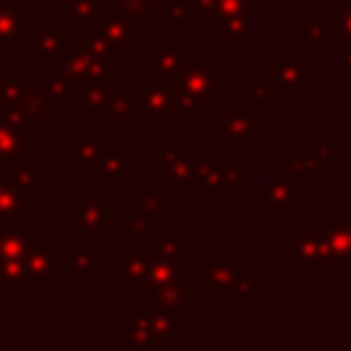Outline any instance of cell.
I'll use <instances>...</instances> for the list:
<instances>
[{
  "instance_id": "2e32d148",
  "label": "cell",
  "mask_w": 351,
  "mask_h": 351,
  "mask_svg": "<svg viewBox=\"0 0 351 351\" xmlns=\"http://www.w3.org/2000/svg\"><path fill=\"white\" fill-rule=\"evenodd\" d=\"M93 25H99V30L110 38V44H112V49L115 52H129L132 49V44L143 36V27L140 25H134L132 19H126L118 8H112V11H107L99 22H93Z\"/></svg>"
},
{
  "instance_id": "ee69618b",
  "label": "cell",
  "mask_w": 351,
  "mask_h": 351,
  "mask_svg": "<svg viewBox=\"0 0 351 351\" xmlns=\"http://www.w3.org/2000/svg\"><path fill=\"white\" fill-rule=\"evenodd\" d=\"M291 165L307 178V176H315V178H324V176H329V165H324L313 151H304V154H296V156H291Z\"/></svg>"
},
{
  "instance_id": "f35d334b",
  "label": "cell",
  "mask_w": 351,
  "mask_h": 351,
  "mask_svg": "<svg viewBox=\"0 0 351 351\" xmlns=\"http://www.w3.org/2000/svg\"><path fill=\"white\" fill-rule=\"evenodd\" d=\"M77 41H80V44H82L93 58H99V60H104V58H118V52L112 49L110 38L99 30V25L77 27Z\"/></svg>"
},
{
  "instance_id": "6da1fadb",
  "label": "cell",
  "mask_w": 351,
  "mask_h": 351,
  "mask_svg": "<svg viewBox=\"0 0 351 351\" xmlns=\"http://www.w3.org/2000/svg\"><path fill=\"white\" fill-rule=\"evenodd\" d=\"M228 85L230 77L219 74L217 66L208 63L200 49H184L181 71L173 80V112L200 115L211 101H217L219 90Z\"/></svg>"
},
{
  "instance_id": "ffe728a7",
  "label": "cell",
  "mask_w": 351,
  "mask_h": 351,
  "mask_svg": "<svg viewBox=\"0 0 351 351\" xmlns=\"http://www.w3.org/2000/svg\"><path fill=\"white\" fill-rule=\"evenodd\" d=\"M112 228L121 241H154L156 239V217H148L132 208L118 211V219Z\"/></svg>"
},
{
  "instance_id": "d6986e66",
  "label": "cell",
  "mask_w": 351,
  "mask_h": 351,
  "mask_svg": "<svg viewBox=\"0 0 351 351\" xmlns=\"http://www.w3.org/2000/svg\"><path fill=\"white\" fill-rule=\"evenodd\" d=\"M324 236L332 252L337 255V261L343 266L351 263V211H329Z\"/></svg>"
},
{
  "instance_id": "9a60e30c",
  "label": "cell",
  "mask_w": 351,
  "mask_h": 351,
  "mask_svg": "<svg viewBox=\"0 0 351 351\" xmlns=\"http://www.w3.org/2000/svg\"><path fill=\"white\" fill-rule=\"evenodd\" d=\"M38 80H41V90H44V93L60 107V112L66 115V112H69V104L77 101L80 85L66 74V69H63L60 63H47V66H41Z\"/></svg>"
},
{
  "instance_id": "9c48e42d",
  "label": "cell",
  "mask_w": 351,
  "mask_h": 351,
  "mask_svg": "<svg viewBox=\"0 0 351 351\" xmlns=\"http://www.w3.org/2000/svg\"><path fill=\"white\" fill-rule=\"evenodd\" d=\"M184 63V47L178 38H156L151 49L140 55L143 80H167L173 82Z\"/></svg>"
},
{
  "instance_id": "7bdbcfd3",
  "label": "cell",
  "mask_w": 351,
  "mask_h": 351,
  "mask_svg": "<svg viewBox=\"0 0 351 351\" xmlns=\"http://www.w3.org/2000/svg\"><path fill=\"white\" fill-rule=\"evenodd\" d=\"M255 296V277H236L233 282H228L225 288L217 291V299L219 302H244V299H252Z\"/></svg>"
},
{
  "instance_id": "e0dca14e",
  "label": "cell",
  "mask_w": 351,
  "mask_h": 351,
  "mask_svg": "<svg viewBox=\"0 0 351 351\" xmlns=\"http://www.w3.org/2000/svg\"><path fill=\"white\" fill-rule=\"evenodd\" d=\"M115 335H118L121 340H126L134 351H140V348H167V340L159 337V335L151 329L145 310L132 313V315L126 318V324H118Z\"/></svg>"
},
{
  "instance_id": "f6af8a7d",
  "label": "cell",
  "mask_w": 351,
  "mask_h": 351,
  "mask_svg": "<svg viewBox=\"0 0 351 351\" xmlns=\"http://www.w3.org/2000/svg\"><path fill=\"white\" fill-rule=\"evenodd\" d=\"M313 154H315L324 165L335 167V165L343 162V140H340V137H326V140H321V143L313 148Z\"/></svg>"
},
{
  "instance_id": "7c38bea8",
  "label": "cell",
  "mask_w": 351,
  "mask_h": 351,
  "mask_svg": "<svg viewBox=\"0 0 351 351\" xmlns=\"http://www.w3.org/2000/svg\"><path fill=\"white\" fill-rule=\"evenodd\" d=\"M30 192L8 178H0V228H27L30 222Z\"/></svg>"
},
{
  "instance_id": "1f68e13d",
  "label": "cell",
  "mask_w": 351,
  "mask_h": 351,
  "mask_svg": "<svg viewBox=\"0 0 351 351\" xmlns=\"http://www.w3.org/2000/svg\"><path fill=\"white\" fill-rule=\"evenodd\" d=\"M239 274H241V271H239V266L230 261V255H228L225 250H219V252H217V261H214V263H206V269H203V282H206L208 288L219 291V288H225L228 282H233Z\"/></svg>"
},
{
  "instance_id": "f907efd6",
  "label": "cell",
  "mask_w": 351,
  "mask_h": 351,
  "mask_svg": "<svg viewBox=\"0 0 351 351\" xmlns=\"http://www.w3.org/2000/svg\"><path fill=\"white\" fill-rule=\"evenodd\" d=\"M154 154H156V162H165L176 154H181V140L178 137H156L154 140Z\"/></svg>"
},
{
  "instance_id": "ac0fdd59",
  "label": "cell",
  "mask_w": 351,
  "mask_h": 351,
  "mask_svg": "<svg viewBox=\"0 0 351 351\" xmlns=\"http://www.w3.org/2000/svg\"><path fill=\"white\" fill-rule=\"evenodd\" d=\"M107 129H126L137 118V88L132 90H112L101 110Z\"/></svg>"
},
{
  "instance_id": "ba28073f",
  "label": "cell",
  "mask_w": 351,
  "mask_h": 351,
  "mask_svg": "<svg viewBox=\"0 0 351 351\" xmlns=\"http://www.w3.org/2000/svg\"><path fill=\"white\" fill-rule=\"evenodd\" d=\"M173 115V82L143 80L137 88V118L148 129H165Z\"/></svg>"
},
{
  "instance_id": "30bf717a",
  "label": "cell",
  "mask_w": 351,
  "mask_h": 351,
  "mask_svg": "<svg viewBox=\"0 0 351 351\" xmlns=\"http://www.w3.org/2000/svg\"><path fill=\"white\" fill-rule=\"evenodd\" d=\"M25 41H27V55L36 66L58 63L63 58L66 41H69V25H55V27L30 25Z\"/></svg>"
},
{
  "instance_id": "d590c367",
  "label": "cell",
  "mask_w": 351,
  "mask_h": 351,
  "mask_svg": "<svg viewBox=\"0 0 351 351\" xmlns=\"http://www.w3.org/2000/svg\"><path fill=\"white\" fill-rule=\"evenodd\" d=\"M165 206H167V192L165 189H140V186L129 189V208L132 211L159 217L165 211Z\"/></svg>"
},
{
  "instance_id": "4fadbf2b",
  "label": "cell",
  "mask_w": 351,
  "mask_h": 351,
  "mask_svg": "<svg viewBox=\"0 0 351 351\" xmlns=\"http://www.w3.org/2000/svg\"><path fill=\"white\" fill-rule=\"evenodd\" d=\"M30 5L27 0L11 3V5H0V52H14L30 27Z\"/></svg>"
},
{
  "instance_id": "4dcf8cb0",
  "label": "cell",
  "mask_w": 351,
  "mask_h": 351,
  "mask_svg": "<svg viewBox=\"0 0 351 351\" xmlns=\"http://www.w3.org/2000/svg\"><path fill=\"white\" fill-rule=\"evenodd\" d=\"M129 165H132V154L118 148V151H104L101 156V165H99V173L101 181H104V189H112L121 184V178H126L129 173Z\"/></svg>"
},
{
  "instance_id": "484cf974",
  "label": "cell",
  "mask_w": 351,
  "mask_h": 351,
  "mask_svg": "<svg viewBox=\"0 0 351 351\" xmlns=\"http://www.w3.org/2000/svg\"><path fill=\"white\" fill-rule=\"evenodd\" d=\"M115 5H118V0H66V25L74 30L93 25Z\"/></svg>"
},
{
  "instance_id": "5b68a950",
  "label": "cell",
  "mask_w": 351,
  "mask_h": 351,
  "mask_svg": "<svg viewBox=\"0 0 351 351\" xmlns=\"http://www.w3.org/2000/svg\"><path fill=\"white\" fill-rule=\"evenodd\" d=\"M217 140L228 143L230 151H252L255 148V104L250 99H236L225 112L214 121Z\"/></svg>"
},
{
  "instance_id": "83f0119b",
  "label": "cell",
  "mask_w": 351,
  "mask_h": 351,
  "mask_svg": "<svg viewBox=\"0 0 351 351\" xmlns=\"http://www.w3.org/2000/svg\"><path fill=\"white\" fill-rule=\"evenodd\" d=\"M252 195H255V200H258V203H263V206H266V211H269V214H291V208L299 203V200H296V195L291 192V186H285L277 176H274L266 186H258Z\"/></svg>"
},
{
  "instance_id": "e575fe53",
  "label": "cell",
  "mask_w": 351,
  "mask_h": 351,
  "mask_svg": "<svg viewBox=\"0 0 351 351\" xmlns=\"http://www.w3.org/2000/svg\"><path fill=\"white\" fill-rule=\"evenodd\" d=\"M154 173L159 178H165V186L167 189H181V186H189V162L184 154H176L165 162H156L154 165Z\"/></svg>"
},
{
  "instance_id": "d4e9b609",
  "label": "cell",
  "mask_w": 351,
  "mask_h": 351,
  "mask_svg": "<svg viewBox=\"0 0 351 351\" xmlns=\"http://www.w3.org/2000/svg\"><path fill=\"white\" fill-rule=\"evenodd\" d=\"M214 30H217V38L222 44H228V49H233V52H241L244 44L255 41L252 16H222Z\"/></svg>"
},
{
  "instance_id": "cb8c5ba5",
  "label": "cell",
  "mask_w": 351,
  "mask_h": 351,
  "mask_svg": "<svg viewBox=\"0 0 351 351\" xmlns=\"http://www.w3.org/2000/svg\"><path fill=\"white\" fill-rule=\"evenodd\" d=\"M96 60H99V58H93V55L77 41V36H74V38L66 41L63 58H60L58 63L66 69V74H69L77 85H82L85 80H90V74H93V69H96Z\"/></svg>"
},
{
  "instance_id": "c3c4849f",
  "label": "cell",
  "mask_w": 351,
  "mask_h": 351,
  "mask_svg": "<svg viewBox=\"0 0 351 351\" xmlns=\"http://www.w3.org/2000/svg\"><path fill=\"white\" fill-rule=\"evenodd\" d=\"M244 99H250L252 104H269V101H271L269 82H266V77H263V74H258V77L252 80V85H250V88H244Z\"/></svg>"
},
{
  "instance_id": "836d02e7",
  "label": "cell",
  "mask_w": 351,
  "mask_h": 351,
  "mask_svg": "<svg viewBox=\"0 0 351 351\" xmlns=\"http://www.w3.org/2000/svg\"><path fill=\"white\" fill-rule=\"evenodd\" d=\"M36 85V77L30 74H19V77H3L0 82V112L8 110V107H19L27 93L33 90Z\"/></svg>"
},
{
  "instance_id": "bcb514c9",
  "label": "cell",
  "mask_w": 351,
  "mask_h": 351,
  "mask_svg": "<svg viewBox=\"0 0 351 351\" xmlns=\"http://www.w3.org/2000/svg\"><path fill=\"white\" fill-rule=\"evenodd\" d=\"M277 178H280L285 186H291V192L296 195L299 203L304 200V176H302L291 162H282V165L277 167Z\"/></svg>"
},
{
  "instance_id": "7dc6e473",
  "label": "cell",
  "mask_w": 351,
  "mask_h": 351,
  "mask_svg": "<svg viewBox=\"0 0 351 351\" xmlns=\"http://www.w3.org/2000/svg\"><path fill=\"white\" fill-rule=\"evenodd\" d=\"M189 3H192V11H195V16H200L206 27H217V22L222 19V11H219V0H189Z\"/></svg>"
},
{
  "instance_id": "681fc988",
  "label": "cell",
  "mask_w": 351,
  "mask_h": 351,
  "mask_svg": "<svg viewBox=\"0 0 351 351\" xmlns=\"http://www.w3.org/2000/svg\"><path fill=\"white\" fill-rule=\"evenodd\" d=\"M222 16H252L255 0H219Z\"/></svg>"
},
{
  "instance_id": "8992f818",
  "label": "cell",
  "mask_w": 351,
  "mask_h": 351,
  "mask_svg": "<svg viewBox=\"0 0 351 351\" xmlns=\"http://www.w3.org/2000/svg\"><path fill=\"white\" fill-rule=\"evenodd\" d=\"M140 302L143 307H165V310H173L176 315L178 313H192V266L189 263H181L178 271L162 282H154V285H143L140 288Z\"/></svg>"
},
{
  "instance_id": "d6a6232c",
  "label": "cell",
  "mask_w": 351,
  "mask_h": 351,
  "mask_svg": "<svg viewBox=\"0 0 351 351\" xmlns=\"http://www.w3.org/2000/svg\"><path fill=\"white\" fill-rule=\"evenodd\" d=\"M192 239H186V236H181V230H178V225H167L165 228V236L159 239V241H154V255H159V258H170V261H181V255H186V252H192Z\"/></svg>"
},
{
  "instance_id": "8fae6325",
  "label": "cell",
  "mask_w": 351,
  "mask_h": 351,
  "mask_svg": "<svg viewBox=\"0 0 351 351\" xmlns=\"http://www.w3.org/2000/svg\"><path fill=\"white\" fill-rule=\"evenodd\" d=\"M101 156H104L101 140L90 126H80L77 134L66 140V162L74 165L80 176H96Z\"/></svg>"
},
{
  "instance_id": "277c9868",
  "label": "cell",
  "mask_w": 351,
  "mask_h": 351,
  "mask_svg": "<svg viewBox=\"0 0 351 351\" xmlns=\"http://www.w3.org/2000/svg\"><path fill=\"white\" fill-rule=\"evenodd\" d=\"M266 82L271 101H302L304 99V82L315 77V66L304 60V52L282 49L277 60L266 66Z\"/></svg>"
},
{
  "instance_id": "7a4b0ae2",
  "label": "cell",
  "mask_w": 351,
  "mask_h": 351,
  "mask_svg": "<svg viewBox=\"0 0 351 351\" xmlns=\"http://www.w3.org/2000/svg\"><path fill=\"white\" fill-rule=\"evenodd\" d=\"M118 219V206L107 197V189L82 186L74 200L66 203V225L77 228L80 241H101Z\"/></svg>"
},
{
  "instance_id": "816d5d0a",
  "label": "cell",
  "mask_w": 351,
  "mask_h": 351,
  "mask_svg": "<svg viewBox=\"0 0 351 351\" xmlns=\"http://www.w3.org/2000/svg\"><path fill=\"white\" fill-rule=\"evenodd\" d=\"M340 74L351 77V38L340 41Z\"/></svg>"
},
{
  "instance_id": "db71d44e",
  "label": "cell",
  "mask_w": 351,
  "mask_h": 351,
  "mask_svg": "<svg viewBox=\"0 0 351 351\" xmlns=\"http://www.w3.org/2000/svg\"><path fill=\"white\" fill-rule=\"evenodd\" d=\"M3 77H5V71H3V66H0V82H3Z\"/></svg>"
},
{
  "instance_id": "74e56055",
  "label": "cell",
  "mask_w": 351,
  "mask_h": 351,
  "mask_svg": "<svg viewBox=\"0 0 351 351\" xmlns=\"http://www.w3.org/2000/svg\"><path fill=\"white\" fill-rule=\"evenodd\" d=\"M326 22H329L332 41H348L351 38V0H329Z\"/></svg>"
},
{
  "instance_id": "52a82bcc",
  "label": "cell",
  "mask_w": 351,
  "mask_h": 351,
  "mask_svg": "<svg viewBox=\"0 0 351 351\" xmlns=\"http://www.w3.org/2000/svg\"><path fill=\"white\" fill-rule=\"evenodd\" d=\"M63 258L66 252L58 250L52 239H36L27 255L22 258L25 288H52L55 277H63Z\"/></svg>"
},
{
  "instance_id": "603a6c76",
  "label": "cell",
  "mask_w": 351,
  "mask_h": 351,
  "mask_svg": "<svg viewBox=\"0 0 351 351\" xmlns=\"http://www.w3.org/2000/svg\"><path fill=\"white\" fill-rule=\"evenodd\" d=\"M30 151V137L22 126H16L5 112H0V165L25 159Z\"/></svg>"
},
{
  "instance_id": "44dd1931",
  "label": "cell",
  "mask_w": 351,
  "mask_h": 351,
  "mask_svg": "<svg viewBox=\"0 0 351 351\" xmlns=\"http://www.w3.org/2000/svg\"><path fill=\"white\" fill-rule=\"evenodd\" d=\"M115 88H118V82H112V80H101V77L85 80V82L80 85V90H77V101H74V104H77V112H80V115H96V112H101L107 96H110Z\"/></svg>"
},
{
  "instance_id": "5bb4252c",
  "label": "cell",
  "mask_w": 351,
  "mask_h": 351,
  "mask_svg": "<svg viewBox=\"0 0 351 351\" xmlns=\"http://www.w3.org/2000/svg\"><path fill=\"white\" fill-rule=\"evenodd\" d=\"M154 263V252H134V250H121L115 255V285L129 291V288H143L148 282Z\"/></svg>"
},
{
  "instance_id": "f5cc1de1",
  "label": "cell",
  "mask_w": 351,
  "mask_h": 351,
  "mask_svg": "<svg viewBox=\"0 0 351 351\" xmlns=\"http://www.w3.org/2000/svg\"><path fill=\"white\" fill-rule=\"evenodd\" d=\"M340 197L351 203V176H346V178L340 181Z\"/></svg>"
},
{
  "instance_id": "3957f363",
  "label": "cell",
  "mask_w": 351,
  "mask_h": 351,
  "mask_svg": "<svg viewBox=\"0 0 351 351\" xmlns=\"http://www.w3.org/2000/svg\"><path fill=\"white\" fill-rule=\"evenodd\" d=\"M291 252L307 277H337L343 263L332 252L324 236V225H293L291 228Z\"/></svg>"
},
{
  "instance_id": "b9f144b4",
  "label": "cell",
  "mask_w": 351,
  "mask_h": 351,
  "mask_svg": "<svg viewBox=\"0 0 351 351\" xmlns=\"http://www.w3.org/2000/svg\"><path fill=\"white\" fill-rule=\"evenodd\" d=\"M211 186L217 192L222 189H241L244 186V165L241 162H219L211 178Z\"/></svg>"
},
{
  "instance_id": "f1b7e54d",
  "label": "cell",
  "mask_w": 351,
  "mask_h": 351,
  "mask_svg": "<svg viewBox=\"0 0 351 351\" xmlns=\"http://www.w3.org/2000/svg\"><path fill=\"white\" fill-rule=\"evenodd\" d=\"M189 162V186L195 189H214L211 186V178H214V170L219 165L217 154L214 151H195L186 156Z\"/></svg>"
},
{
  "instance_id": "7402d4cb",
  "label": "cell",
  "mask_w": 351,
  "mask_h": 351,
  "mask_svg": "<svg viewBox=\"0 0 351 351\" xmlns=\"http://www.w3.org/2000/svg\"><path fill=\"white\" fill-rule=\"evenodd\" d=\"M104 261H107V255L99 247L80 241V247L66 252V258H63V277H90Z\"/></svg>"
},
{
  "instance_id": "8d00e7d4",
  "label": "cell",
  "mask_w": 351,
  "mask_h": 351,
  "mask_svg": "<svg viewBox=\"0 0 351 351\" xmlns=\"http://www.w3.org/2000/svg\"><path fill=\"white\" fill-rule=\"evenodd\" d=\"M115 8L126 19H132L134 25H140L143 30L145 27H154L156 19H159V0H118Z\"/></svg>"
},
{
  "instance_id": "60d3db41",
  "label": "cell",
  "mask_w": 351,
  "mask_h": 351,
  "mask_svg": "<svg viewBox=\"0 0 351 351\" xmlns=\"http://www.w3.org/2000/svg\"><path fill=\"white\" fill-rule=\"evenodd\" d=\"M159 16H165L176 27H192L197 19L189 0H159Z\"/></svg>"
},
{
  "instance_id": "f546056e",
  "label": "cell",
  "mask_w": 351,
  "mask_h": 351,
  "mask_svg": "<svg viewBox=\"0 0 351 351\" xmlns=\"http://www.w3.org/2000/svg\"><path fill=\"white\" fill-rule=\"evenodd\" d=\"M3 167H5V173H3V176H5L8 181H14L16 186H22V189L33 192V189H38V186H41L44 167H41L38 162H30V156H25V159H14V162H5Z\"/></svg>"
},
{
  "instance_id": "4316f807",
  "label": "cell",
  "mask_w": 351,
  "mask_h": 351,
  "mask_svg": "<svg viewBox=\"0 0 351 351\" xmlns=\"http://www.w3.org/2000/svg\"><path fill=\"white\" fill-rule=\"evenodd\" d=\"M332 47V33L326 14H304L302 16V52H326Z\"/></svg>"
},
{
  "instance_id": "ab89813d",
  "label": "cell",
  "mask_w": 351,
  "mask_h": 351,
  "mask_svg": "<svg viewBox=\"0 0 351 351\" xmlns=\"http://www.w3.org/2000/svg\"><path fill=\"white\" fill-rule=\"evenodd\" d=\"M145 310V315H148V324H151V329L159 335V337H165L167 343L170 340H176L181 332H178V321H176V313L173 310H165V307H143Z\"/></svg>"
}]
</instances>
